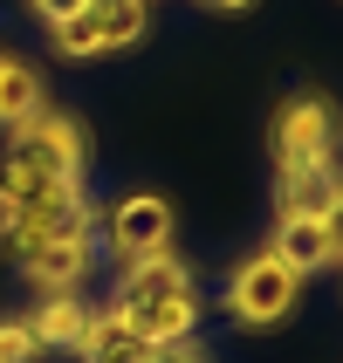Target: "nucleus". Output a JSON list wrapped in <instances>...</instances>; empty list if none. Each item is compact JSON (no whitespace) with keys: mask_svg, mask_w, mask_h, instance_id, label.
I'll return each instance as SVG.
<instances>
[{"mask_svg":"<svg viewBox=\"0 0 343 363\" xmlns=\"http://www.w3.org/2000/svg\"><path fill=\"white\" fill-rule=\"evenodd\" d=\"M82 158H89L82 123L76 117H55V110H35V117L14 130V151H7L14 172H28V179H62V185L82 179Z\"/></svg>","mask_w":343,"mask_h":363,"instance_id":"nucleus-1","label":"nucleus"},{"mask_svg":"<svg viewBox=\"0 0 343 363\" xmlns=\"http://www.w3.org/2000/svg\"><path fill=\"white\" fill-rule=\"evenodd\" d=\"M295 302H303V274L275 261V247L247 254V261L234 267V281H227V315H234V323H247V329L282 323Z\"/></svg>","mask_w":343,"mask_h":363,"instance_id":"nucleus-2","label":"nucleus"},{"mask_svg":"<svg viewBox=\"0 0 343 363\" xmlns=\"http://www.w3.org/2000/svg\"><path fill=\"white\" fill-rule=\"evenodd\" d=\"M323 158H337V110L316 89H295L275 110V164L295 172V164H323Z\"/></svg>","mask_w":343,"mask_h":363,"instance_id":"nucleus-3","label":"nucleus"},{"mask_svg":"<svg viewBox=\"0 0 343 363\" xmlns=\"http://www.w3.org/2000/svg\"><path fill=\"white\" fill-rule=\"evenodd\" d=\"M158 247H172V206L158 192H131V199L110 206V254L117 261H138Z\"/></svg>","mask_w":343,"mask_h":363,"instance_id":"nucleus-4","label":"nucleus"},{"mask_svg":"<svg viewBox=\"0 0 343 363\" xmlns=\"http://www.w3.org/2000/svg\"><path fill=\"white\" fill-rule=\"evenodd\" d=\"M21 267H28V281L48 288V295H69V288H82V274H89V240H35L14 254Z\"/></svg>","mask_w":343,"mask_h":363,"instance_id":"nucleus-5","label":"nucleus"},{"mask_svg":"<svg viewBox=\"0 0 343 363\" xmlns=\"http://www.w3.org/2000/svg\"><path fill=\"white\" fill-rule=\"evenodd\" d=\"M185 288H192V267H185L172 247H158V254H138V261H124V295H117V308L165 302V295H185Z\"/></svg>","mask_w":343,"mask_h":363,"instance_id":"nucleus-6","label":"nucleus"},{"mask_svg":"<svg viewBox=\"0 0 343 363\" xmlns=\"http://www.w3.org/2000/svg\"><path fill=\"white\" fill-rule=\"evenodd\" d=\"M124 315H131V329H138L151 350L192 343V329H200V295L185 288V295H165V302H138V308H124Z\"/></svg>","mask_w":343,"mask_h":363,"instance_id":"nucleus-7","label":"nucleus"},{"mask_svg":"<svg viewBox=\"0 0 343 363\" xmlns=\"http://www.w3.org/2000/svg\"><path fill=\"white\" fill-rule=\"evenodd\" d=\"M337 192H343V172H337V158H323V164H295V172H282L275 206H282V220H295V213H323Z\"/></svg>","mask_w":343,"mask_h":363,"instance_id":"nucleus-8","label":"nucleus"},{"mask_svg":"<svg viewBox=\"0 0 343 363\" xmlns=\"http://www.w3.org/2000/svg\"><path fill=\"white\" fill-rule=\"evenodd\" d=\"M82 357H89V363H144L151 343L131 329L124 308H103V315H89V329H82Z\"/></svg>","mask_w":343,"mask_h":363,"instance_id":"nucleus-9","label":"nucleus"},{"mask_svg":"<svg viewBox=\"0 0 343 363\" xmlns=\"http://www.w3.org/2000/svg\"><path fill=\"white\" fill-rule=\"evenodd\" d=\"M275 261L282 267H295V274H316V267H330V240H323V220L316 213H295V220H275Z\"/></svg>","mask_w":343,"mask_h":363,"instance_id":"nucleus-10","label":"nucleus"},{"mask_svg":"<svg viewBox=\"0 0 343 363\" xmlns=\"http://www.w3.org/2000/svg\"><path fill=\"white\" fill-rule=\"evenodd\" d=\"M28 329H35V343H41V350H82L89 308H82L76 295H48V302H41V315H35Z\"/></svg>","mask_w":343,"mask_h":363,"instance_id":"nucleus-11","label":"nucleus"},{"mask_svg":"<svg viewBox=\"0 0 343 363\" xmlns=\"http://www.w3.org/2000/svg\"><path fill=\"white\" fill-rule=\"evenodd\" d=\"M144 0H89V28H97V48H131L144 35Z\"/></svg>","mask_w":343,"mask_h":363,"instance_id":"nucleus-12","label":"nucleus"},{"mask_svg":"<svg viewBox=\"0 0 343 363\" xmlns=\"http://www.w3.org/2000/svg\"><path fill=\"white\" fill-rule=\"evenodd\" d=\"M35 110H41V76L28 62H7L0 69V130H21Z\"/></svg>","mask_w":343,"mask_h":363,"instance_id":"nucleus-13","label":"nucleus"},{"mask_svg":"<svg viewBox=\"0 0 343 363\" xmlns=\"http://www.w3.org/2000/svg\"><path fill=\"white\" fill-rule=\"evenodd\" d=\"M55 55H69V62L103 55V48H97V28H89V7H82V14H69V21H55Z\"/></svg>","mask_w":343,"mask_h":363,"instance_id":"nucleus-14","label":"nucleus"},{"mask_svg":"<svg viewBox=\"0 0 343 363\" xmlns=\"http://www.w3.org/2000/svg\"><path fill=\"white\" fill-rule=\"evenodd\" d=\"M28 357H41L35 329L28 323H0V363H28Z\"/></svg>","mask_w":343,"mask_h":363,"instance_id":"nucleus-15","label":"nucleus"},{"mask_svg":"<svg viewBox=\"0 0 343 363\" xmlns=\"http://www.w3.org/2000/svg\"><path fill=\"white\" fill-rule=\"evenodd\" d=\"M316 220H323V240H330V261H343V192H337V199L323 206V213H316Z\"/></svg>","mask_w":343,"mask_h":363,"instance_id":"nucleus-16","label":"nucleus"},{"mask_svg":"<svg viewBox=\"0 0 343 363\" xmlns=\"http://www.w3.org/2000/svg\"><path fill=\"white\" fill-rule=\"evenodd\" d=\"M82 7H89V0H35V14L48 21V28H55V21H69V14H82Z\"/></svg>","mask_w":343,"mask_h":363,"instance_id":"nucleus-17","label":"nucleus"},{"mask_svg":"<svg viewBox=\"0 0 343 363\" xmlns=\"http://www.w3.org/2000/svg\"><path fill=\"white\" fill-rule=\"evenodd\" d=\"M144 363H206V357H200L192 343H165V350H151Z\"/></svg>","mask_w":343,"mask_h":363,"instance_id":"nucleus-18","label":"nucleus"},{"mask_svg":"<svg viewBox=\"0 0 343 363\" xmlns=\"http://www.w3.org/2000/svg\"><path fill=\"white\" fill-rule=\"evenodd\" d=\"M206 7H247V0H206Z\"/></svg>","mask_w":343,"mask_h":363,"instance_id":"nucleus-19","label":"nucleus"},{"mask_svg":"<svg viewBox=\"0 0 343 363\" xmlns=\"http://www.w3.org/2000/svg\"><path fill=\"white\" fill-rule=\"evenodd\" d=\"M7 62H14V55H7V48H0V69H7Z\"/></svg>","mask_w":343,"mask_h":363,"instance_id":"nucleus-20","label":"nucleus"}]
</instances>
